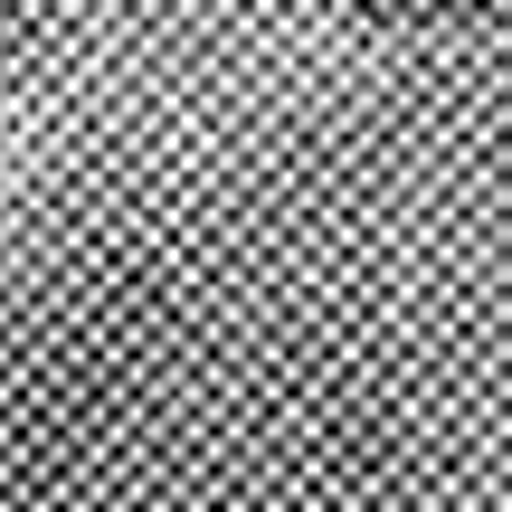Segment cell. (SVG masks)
I'll return each instance as SVG.
<instances>
[{
  "mask_svg": "<svg viewBox=\"0 0 512 512\" xmlns=\"http://www.w3.org/2000/svg\"><path fill=\"white\" fill-rule=\"evenodd\" d=\"M370 29H465V19H512V0H342Z\"/></svg>",
  "mask_w": 512,
  "mask_h": 512,
  "instance_id": "obj_1",
  "label": "cell"
},
{
  "mask_svg": "<svg viewBox=\"0 0 512 512\" xmlns=\"http://www.w3.org/2000/svg\"><path fill=\"white\" fill-rule=\"evenodd\" d=\"M48 48V0H0V76H19Z\"/></svg>",
  "mask_w": 512,
  "mask_h": 512,
  "instance_id": "obj_2",
  "label": "cell"
}]
</instances>
